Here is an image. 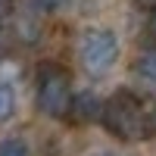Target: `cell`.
I'll list each match as a JSON object with an SVG mask.
<instances>
[{
	"label": "cell",
	"instance_id": "cell-1",
	"mask_svg": "<svg viewBox=\"0 0 156 156\" xmlns=\"http://www.w3.org/2000/svg\"><path fill=\"white\" fill-rule=\"evenodd\" d=\"M106 131L115 134L119 140H140L150 131V119L144 106L131 97V94H115L103 103V112H100Z\"/></svg>",
	"mask_w": 156,
	"mask_h": 156
},
{
	"label": "cell",
	"instance_id": "cell-2",
	"mask_svg": "<svg viewBox=\"0 0 156 156\" xmlns=\"http://www.w3.org/2000/svg\"><path fill=\"white\" fill-rule=\"evenodd\" d=\"M72 106V87H69V75L56 62H44L37 69V109L50 119H62L69 115Z\"/></svg>",
	"mask_w": 156,
	"mask_h": 156
},
{
	"label": "cell",
	"instance_id": "cell-3",
	"mask_svg": "<svg viewBox=\"0 0 156 156\" xmlns=\"http://www.w3.org/2000/svg\"><path fill=\"white\" fill-rule=\"evenodd\" d=\"M78 56L87 72H106L119 56V41L109 28H87L78 37Z\"/></svg>",
	"mask_w": 156,
	"mask_h": 156
},
{
	"label": "cell",
	"instance_id": "cell-4",
	"mask_svg": "<svg viewBox=\"0 0 156 156\" xmlns=\"http://www.w3.org/2000/svg\"><path fill=\"white\" fill-rule=\"evenodd\" d=\"M100 112H103V103L94 97V94H78L72 97V106H69V115H75L78 122H90V119H100Z\"/></svg>",
	"mask_w": 156,
	"mask_h": 156
},
{
	"label": "cell",
	"instance_id": "cell-5",
	"mask_svg": "<svg viewBox=\"0 0 156 156\" xmlns=\"http://www.w3.org/2000/svg\"><path fill=\"white\" fill-rule=\"evenodd\" d=\"M12 115H16V90L0 81V122H9Z\"/></svg>",
	"mask_w": 156,
	"mask_h": 156
},
{
	"label": "cell",
	"instance_id": "cell-6",
	"mask_svg": "<svg viewBox=\"0 0 156 156\" xmlns=\"http://www.w3.org/2000/svg\"><path fill=\"white\" fill-rule=\"evenodd\" d=\"M0 156H28V144L22 137H3L0 140Z\"/></svg>",
	"mask_w": 156,
	"mask_h": 156
},
{
	"label": "cell",
	"instance_id": "cell-7",
	"mask_svg": "<svg viewBox=\"0 0 156 156\" xmlns=\"http://www.w3.org/2000/svg\"><path fill=\"white\" fill-rule=\"evenodd\" d=\"M137 75L147 78V81H156V50H147V53L137 59Z\"/></svg>",
	"mask_w": 156,
	"mask_h": 156
},
{
	"label": "cell",
	"instance_id": "cell-8",
	"mask_svg": "<svg viewBox=\"0 0 156 156\" xmlns=\"http://www.w3.org/2000/svg\"><path fill=\"white\" fill-rule=\"evenodd\" d=\"M16 31L25 37V41H34V37H37V28H34L31 19H16Z\"/></svg>",
	"mask_w": 156,
	"mask_h": 156
},
{
	"label": "cell",
	"instance_id": "cell-9",
	"mask_svg": "<svg viewBox=\"0 0 156 156\" xmlns=\"http://www.w3.org/2000/svg\"><path fill=\"white\" fill-rule=\"evenodd\" d=\"M34 3V9H41V12H56V9H62L69 3V0H31Z\"/></svg>",
	"mask_w": 156,
	"mask_h": 156
},
{
	"label": "cell",
	"instance_id": "cell-10",
	"mask_svg": "<svg viewBox=\"0 0 156 156\" xmlns=\"http://www.w3.org/2000/svg\"><path fill=\"white\" fill-rule=\"evenodd\" d=\"M9 12H12V0H0V19L9 16Z\"/></svg>",
	"mask_w": 156,
	"mask_h": 156
},
{
	"label": "cell",
	"instance_id": "cell-11",
	"mask_svg": "<svg viewBox=\"0 0 156 156\" xmlns=\"http://www.w3.org/2000/svg\"><path fill=\"white\" fill-rule=\"evenodd\" d=\"M140 9H156V0H134Z\"/></svg>",
	"mask_w": 156,
	"mask_h": 156
},
{
	"label": "cell",
	"instance_id": "cell-12",
	"mask_svg": "<svg viewBox=\"0 0 156 156\" xmlns=\"http://www.w3.org/2000/svg\"><path fill=\"white\" fill-rule=\"evenodd\" d=\"M150 34L156 37V9H153V16H150Z\"/></svg>",
	"mask_w": 156,
	"mask_h": 156
}]
</instances>
